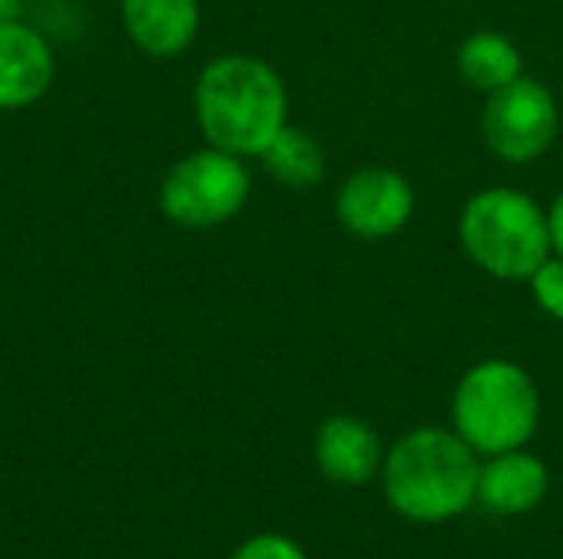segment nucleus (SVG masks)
Wrapping results in <instances>:
<instances>
[{"label":"nucleus","instance_id":"nucleus-9","mask_svg":"<svg viewBox=\"0 0 563 559\" xmlns=\"http://www.w3.org/2000/svg\"><path fill=\"white\" fill-rule=\"evenodd\" d=\"M548 494V468L525 455L521 448L492 455L485 468H478V488L475 501H482L492 514L518 517L534 511Z\"/></svg>","mask_w":563,"mask_h":559},{"label":"nucleus","instance_id":"nucleus-7","mask_svg":"<svg viewBox=\"0 0 563 559\" xmlns=\"http://www.w3.org/2000/svg\"><path fill=\"white\" fill-rule=\"evenodd\" d=\"M412 188L399 171L389 168H363L336 194V214L340 224L363 237V241H383L406 227L412 217Z\"/></svg>","mask_w":563,"mask_h":559},{"label":"nucleus","instance_id":"nucleus-16","mask_svg":"<svg viewBox=\"0 0 563 559\" xmlns=\"http://www.w3.org/2000/svg\"><path fill=\"white\" fill-rule=\"evenodd\" d=\"M548 227H551V247L563 257V194L554 201V208L548 211Z\"/></svg>","mask_w":563,"mask_h":559},{"label":"nucleus","instance_id":"nucleus-4","mask_svg":"<svg viewBox=\"0 0 563 559\" xmlns=\"http://www.w3.org/2000/svg\"><path fill=\"white\" fill-rule=\"evenodd\" d=\"M541 415V399L531 376L505 359H488L465 372L455 389L452 418L455 432L485 455L521 448Z\"/></svg>","mask_w":563,"mask_h":559},{"label":"nucleus","instance_id":"nucleus-8","mask_svg":"<svg viewBox=\"0 0 563 559\" xmlns=\"http://www.w3.org/2000/svg\"><path fill=\"white\" fill-rule=\"evenodd\" d=\"M53 82L49 43L16 23L0 26V109H23L36 102Z\"/></svg>","mask_w":563,"mask_h":559},{"label":"nucleus","instance_id":"nucleus-5","mask_svg":"<svg viewBox=\"0 0 563 559\" xmlns=\"http://www.w3.org/2000/svg\"><path fill=\"white\" fill-rule=\"evenodd\" d=\"M251 191V175L241 165V155L205 148L181 158L162 181L158 204L162 211L185 227H211L234 217Z\"/></svg>","mask_w":563,"mask_h":559},{"label":"nucleus","instance_id":"nucleus-6","mask_svg":"<svg viewBox=\"0 0 563 559\" xmlns=\"http://www.w3.org/2000/svg\"><path fill=\"white\" fill-rule=\"evenodd\" d=\"M482 132L498 158L515 165L534 161L558 135V102L544 82L518 76L492 92L482 115Z\"/></svg>","mask_w":563,"mask_h":559},{"label":"nucleus","instance_id":"nucleus-14","mask_svg":"<svg viewBox=\"0 0 563 559\" xmlns=\"http://www.w3.org/2000/svg\"><path fill=\"white\" fill-rule=\"evenodd\" d=\"M531 290H534L538 306H541L548 316L563 320V257H558V260H544V264L531 273Z\"/></svg>","mask_w":563,"mask_h":559},{"label":"nucleus","instance_id":"nucleus-3","mask_svg":"<svg viewBox=\"0 0 563 559\" xmlns=\"http://www.w3.org/2000/svg\"><path fill=\"white\" fill-rule=\"evenodd\" d=\"M459 231L472 260L501 280H531L554 250L548 214L528 194L511 188L475 194L462 211Z\"/></svg>","mask_w":563,"mask_h":559},{"label":"nucleus","instance_id":"nucleus-15","mask_svg":"<svg viewBox=\"0 0 563 559\" xmlns=\"http://www.w3.org/2000/svg\"><path fill=\"white\" fill-rule=\"evenodd\" d=\"M234 559H307V554L280 534H261V537H251L247 544H241Z\"/></svg>","mask_w":563,"mask_h":559},{"label":"nucleus","instance_id":"nucleus-12","mask_svg":"<svg viewBox=\"0 0 563 559\" xmlns=\"http://www.w3.org/2000/svg\"><path fill=\"white\" fill-rule=\"evenodd\" d=\"M459 72L478 92H498L521 76V53L501 33H475L459 46Z\"/></svg>","mask_w":563,"mask_h":559},{"label":"nucleus","instance_id":"nucleus-2","mask_svg":"<svg viewBox=\"0 0 563 559\" xmlns=\"http://www.w3.org/2000/svg\"><path fill=\"white\" fill-rule=\"evenodd\" d=\"M389 504L416 524L459 517L478 488L475 448L459 432L419 428L396 441L383 465Z\"/></svg>","mask_w":563,"mask_h":559},{"label":"nucleus","instance_id":"nucleus-10","mask_svg":"<svg viewBox=\"0 0 563 559\" xmlns=\"http://www.w3.org/2000/svg\"><path fill=\"white\" fill-rule=\"evenodd\" d=\"M313 455L320 471L336 481V484H366L379 465H383V448L376 432L350 415H333L320 425L317 441H313Z\"/></svg>","mask_w":563,"mask_h":559},{"label":"nucleus","instance_id":"nucleus-13","mask_svg":"<svg viewBox=\"0 0 563 559\" xmlns=\"http://www.w3.org/2000/svg\"><path fill=\"white\" fill-rule=\"evenodd\" d=\"M264 168L287 188H313L327 171V155L313 135L284 125L274 142L261 152Z\"/></svg>","mask_w":563,"mask_h":559},{"label":"nucleus","instance_id":"nucleus-17","mask_svg":"<svg viewBox=\"0 0 563 559\" xmlns=\"http://www.w3.org/2000/svg\"><path fill=\"white\" fill-rule=\"evenodd\" d=\"M23 13V0H0V26L3 23H16Z\"/></svg>","mask_w":563,"mask_h":559},{"label":"nucleus","instance_id":"nucleus-11","mask_svg":"<svg viewBox=\"0 0 563 559\" xmlns=\"http://www.w3.org/2000/svg\"><path fill=\"white\" fill-rule=\"evenodd\" d=\"M198 0H122V23L148 56H175L198 33Z\"/></svg>","mask_w":563,"mask_h":559},{"label":"nucleus","instance_id":"nucleus-1","mask_svg":"<svg viewBox=\"0 0 563 559\" xmlns=\"http://www.w3.org/2000/svg\"><path fill=\"white\" fill-rule=\"evenodd\" d=\"M195 115L214 148L261 155L287 125V92L267 63L254 56H218L198 76Z\"/></svg>","mask_w":563,"mask_h":559}]
</instances>
